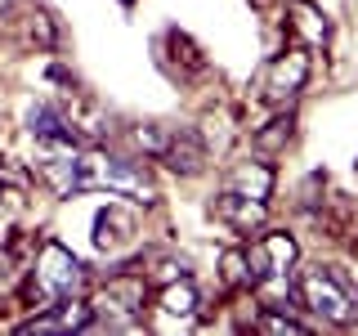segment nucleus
<instances>
[{"label": "nucleus", "instance_id": "obj_6", "mask_svg": "<svg viewBox=\"0 0 358 336\" xmlns=\"http://www.w3.org/2000/svg\"><path fill=\"white\" fill-rule=\"evenodd\" d=\"M305 81H309V50H305V45H296V50H282L273 63H268L260 99H264L268 108H287L291 99L305 90Z\"/></svg>", "mask_w": 358, "mask_h": 336}, {"label": "nucleus", "instance_id": "obj_4", "mask_svg": "<svg viewBox=\"0 0 358 336\" xmlns=\"http://www.w3.org/2000/svg\"><path fill=\"white\" fill-rule=\"evenodd\" d=\"M246 274H251V291H268V296H287L291 291V269H296L300 251L291 233H264L260 242H246Z\"/></svg>", "mask_w": 358, "mask_h": 336}, {"label": "nucleus", "instance_id": "obj_15", "mask_svg": "<svg viewBox=\"0 0 358 336\" xmlns=\"http://www.w3.org/2000/svg\"><path fill=\"white\" fill-rule=\"evenodd\" d=\"M31 41H36L41 50H50V45L59 41V31H54V22H50V14H36V18H31Z\"/></svg>", "mask_w": 358, "mask_h": 336}, {"label": "nucleus", "instance_id": "obj_13", "mask_svg": "<svg viewBox=\"0 0 358 336\" xmlns=\"http://www.w3.org/2000/svg\"><path fill=\"white\" fill-rule=\"evenodd\" d=\"M220 269H224V278H229L233 287H251V274H246V255H242V246H233V251H224Z\"/></svg>", "mask_w": 358, "mask_h": 336}, {"label": "nucleus", "instance_id": "obj_10", "mask_svg": "<svg viewBox=\"0 0 358 336\" xmlns=\"http://www.w3.org/2000/svg\"><path fill=\"white\" fill-rule=\"evenodd\" d=\"M94 246L103 255H126L134 246V220L121 206H108L103 216L94 220Z\"/></svg>", "mask_w": 358, "mask_h": 336}, {"label": "nucleus", "instance_id": "obj_3", "mask_svg": "<svg viewBox=\"0 0 358 336\" xmlns=\"http://www.w3.org/2000/svg\"><path fill=\"white\" fill-rule=\"evenodd\" d=\"M300 300L305 309H313L322 323H336V328H354L358 323V287L341 269L313 265L300 274Z\"/></svg>", "mask_w": 358, "mask_h": 336}, {"label": "nucleus", "instance_id": "obj_11", "mask_svg": "<svg viewBox=\"0 0 358 336\" xmlns=\"http://www.w3.org/2000/svg\"><path fill=\"white\" fill-rule=\"evenodd\" d=\"M291 18H296L291 27H296V36L305 41V50H322V45H327L331 27H327V18H322L309 0H296V5H291Z\"/></svg>", "mask_w": 358, "mask_h": 336}, {"label": "nucleus", "instance_id": "obj_2", "mask_svg": "<svg viewBox=\"0 0 358 336\" xmlns=\"http://www.w3.org/2000/svg\"><path fill=\"white\" fill-rule=\"evenodd\" d=\"M85 283H90L85 265L76 260L59 238H45L41 251H36V265H31V305L50 309L67 296H81Z\"/></svg>", "mask_w": 358, "mask_h": 336}, {"label": "nucleus", "instance_id": "obj_8", "mask_svg": "<svg viewBox=\"0 0 358 336\" xmlns=\"http://www.w3.org/2000/svg\"><path fill=\"white\" fill-rule=\"evenodd\" d=\"M157 162H162L166 171H175V175H201L206 171V139H201L197 130H188V126H171Z\"/></svg>", "mask_w": 358, "mask_h": 336}, {"label": "nucleus", "instance_id": "obj_16", "mask_svg": "<svg viewBox=\"0 0 358 336\" xmlns=\"http://www.w3.org/2000/svg\"><path fill=\"white\" fill-rule=\"evenodd\" d=\"M5 9H9V0H0V14H5Z\"/></svg>", "mask_w": 358, "mask_h": 336}, {"label": "nucleus", "instance_id": "obj_12", "mask_svg": "<svg viewBox=\"0 0 358 336\" xmlns=\"http://www.w3.org/2000/svg\"><path fill=\"white\" fill-rule=\"evenodd\" d=\"M291 130H296V117H291V112L282 108L264 130H255V134H251V148L260 153V157H278V153H282L287 144H291Z\"/></svg>", "mask_w": 358, "mask_h": 336}, {"label": "nucleus", "instance_id": "obj_9", "mask_svg": "<svg viewBox=\"0 0 358 336\" xmlns=\"http://www.w3.org/2000/svg\"><path fill=\"white\" fill-rule=\"evenodd\" d=\"M27 130H31L36 144H76L81 139L76 126H72V117H67L59 104H36L27 112Z\"/></svg>", "mask_w": 358, "mask_h": 336}, {"label": "nucleus", "instance_id": "obj_1", "mask_svg": "<svg viewBox=\"0 0 358 336\" xmlns=\"http://www.w3.org/2000/svg\"><path fill=\"white\" fill-rule=\"evenodd\" d=\"M268 193H273V166L268 162H242L233 166L215 197V216L238 233L260 229L268 216Z\"/></svg>", "mask_w": 358, "mask_h": 336}, {"label": "nucleus", "instance_id": "obj_5", "mask_svg": "<svg viewBox=\"0 0 358 336\" xmlns=\"http://www.w3.org/2000/svg\"><path fill=\"white\" fill-rule=\"evenodd\" d=\"M143 305H148V283L134 274H112L90 300V318L103 328H139Z\"/></svg>", "mask_w": 358, "mask_h": 336}, {"label": "nucleus", "instance_id": "obj_7", "mask_svg": "<svg viewBox=\"0 0 358 336\" xmlns=\"http://www.w3.org/2000/svg\"><path fill=\"white\" fill-rule=\"evenodd\" d=\"M201 296L193 287V278H175V283H162V296H157V332H188L197 323Z\"/></svg>", "mask_w": 358, "mask_h": 336}, {"label": "nucleus", "instance_id": "obj_14", "mask_svg": "<svg viewBox=\"0 0 358 336\" xmlns=\"http://www.w3.org/2000/svg\"><path fill=\"white\" fill-rule=\"evenodd\" d=\"M255 332H291V336H300V332H305V323L287 318V314H278V309H264L260 318H255Z\"/></svg>", "mask_w": 358, "mask_h": 336}]
</instances>
